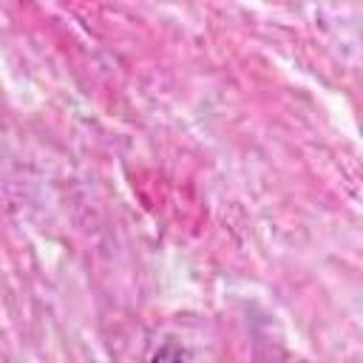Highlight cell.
I'll return each instance as SVG.
<instances>
[{"label":"cell","mask_w":363,"mask_h":363,"mask_svg":"<svg viewBox=\"0 0 363 363\" xmlns=\"http://www.w3.org/2000/svg\"><path fill=\"white\" fill-rule=\"evenodd\" d=\"M150 363H196V360L184 357L176 346H164V349H159V352L150 357Z\"/></svg>","instance_id":"6da1fadb"},{"label":"cell","mask_w":363,"mask_h":363,"mask_svg":"<svg viewBox=\"0 0 363 363\" xmlns=\"http://www.w3.org/2000/svg\"><path fill=\"white\" fill-rule=\"evenodd\" d=\"M298 363H303V360H298Z\"/></svg>","instance_id":"7a4b0ae2"}]
</instances>
